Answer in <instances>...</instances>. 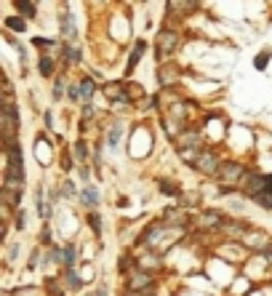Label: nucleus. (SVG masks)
<instances>
[{"mask_svg": "<svg viewBox=\"0 0 272 296\" xmlns=\"http://www.w3.org/2000/svg\"><path fill=\"white\" fill-rule=\"evenodd\" d=\"M192 163H195V168H197V171H203V174H219V158H216L211 150L197 152Z\"/></svg>", "mask_w": 272, "mask_h": 296, "instance_id": "f257e3e1", "label": "nucleus"}, {"mask_svg": "<svg viewBox=\"0 0 272 296\" xmlns=\"http://www.w3.org/2000/svg\"><path fill=\"white\" fill-rule=\"evenodd\" d=\"M158 56L160 59H165L168 54H174L176 51V43H179V35H176L174 30H163L160 35H158Z\"/></svg>", "mask_w": 272, "mask_h": 296, "instance_id": "f03ea898", "label": "nucleus"}, {"mask_svg": "<svg viewBox=\"0 0 272 296\" xmlns=\"http://www.w3.org/2000/svg\"><path fill=\"white\" fill-rule=\"evenodd\" d=\"M216 176H219V182L224 187H232V184H238V179L243 176V168H240V165H235V163H227V165H221V171Z\"/></svg>", "mask_w": 272, "mask_h": 296, "instance_id": "7ed1b4c3", "label": "nucleus"}, {"mask_svg": "<svg viewBox=\"0 0 272 296\" xmlns=\"http://www.w3.org/2000/svg\"><path fill=\"white\" fill-rule=\"evenodd\" d=\"M197 8V0H168V14L174 16H187Z\"/></svg>", "mask_w": 272, "mask_h": 296, "instance_id": "20e7f679", "label": "nucleus"}, {"mask_svg": "<svg viewBox=\"0 0 272 296\" xmlns=\"http://www.w3.org/2000/svg\"><path fill=\"white\" fill-rule=\"evenodd\" d=\"M150 283H152V278L147 275V272H136V275L128 280V291H131V293H139V291L150 288Z\"/></svg>", "mask_w": 272, "mask_h": 296, "instance_id": "39448f33", "label": "nucleus"}, {"mask_svg": "<svg viewBox=\"0 0 272 296\" xmlns=\"http://www.w3.org/2000/svg\"><path fill=\"white\" fill-rule=\"evenodd\" d=\"M141 54H144V43H136L134 45V51H131V56H128V64H126V72H134L136 69V64H139V59H141Z\"/></svg>", "mask_w": 272, "mask_h": 296, "instance_id": "423d86ee", "label": "nucleus"}, {"mask_svg": "<svg viewBox=\"0 0 272 296\" xmlns=\"http://www.w3.org/2000/svg\"><path fill=\"white\" fill-rule=\"evenodd\" d=\"M176 78H179V69H176V67H171V64L160 67V83H163V86H171Z\"/></svg>", "mask_w": 272, "mask_h": 296, "instance_id": "0eeeda50", "label": "nucleus"}, {"mask_svg": "<svg viewBox=\"0 0 272 296\" xmlns=\"http://www.w3.org/2000/svg\"><path fill=\"white\" fill-rule=\"evenodd\" d=\"M62 35H64L67 40L75 38V24H72V16H69L67 8H64V14H62Z\"/></svg>", "mask_w": 272, "mask_h": 296, "instance_id": "6e6552de", "label": "nucleus"}, {"mask_svg": "<svg viewBox=\"0 0 272 296\" xmlns=\"http://www.w3.org/2000/svg\"><path fill=\"white\" fill-rule=\"evenodd\" d=\"M93 91H96V86H93V80H91V78H83V80L78 83L80 99H91V96H93Z\"/></svg>", "mask_w": 272, "mask_h": 296, "instance_id": "1a4fd4ad", "label": "nucleus"}, {"mask_svg": "<svg viewBox=\"0 0 272 296\" xmlns=\"http://www.w3.org/2000/svg\"><path fill=\"white\" fill-rule=\"evenodd\" d=\"M14 6H16V11H19L21 16H27V19L35 16V6L30 3V0H14Z\"/></svg>", "mask_w": 272, "mask_h": 296, "instance_id": "9d476101", "label": "nucleus"}, {"mask_svg": "<svg viewBox=\"0 0 272 296\" xmlns=\"http://www.w3.org/2000/svg\"><path fill=\"white\" fill-rule=\"evenodd\" d=\"M38 72L40 75H54V59H48V56H40V62H38Z\"/></svg>", "mask_w": 272, "mask_h": 296, "instance_id": "9b49d317", "label": "nucleus"}, {"mask_svg": "<svg viewBox=\"0 0 272 296\" xmlns=\"http://www.w3.org/2000/svg\"><path fill=\"white\" fill-rule=\"evenodd\" d=\"M83 203L91 206V208L99 203V195H96V189H93V187H86V189H83Z\"/></svg>", "mask_w": 272, "mask_h": 296, "instance_id": "f8f14e48", "label": "nucleus"}, {"mask_svg": "<svg viewBox=\"0 0 272 296\" xmlns=\"http://www.w3.org/2000/svg\"><path fill=\"white\" fill-rule=\"evenodd\" d=\"M6 27L8 30H16V32H24L27 30V24H24V19H21V16H8L6 19Z\"/></svg>", "mask_w": 272, "mask_h": 296, "instance_id": "ddd939ff", "label": "nucleus"}, {"mask_svg": "<svg viewBox=\"0 0 272 296\" xmlns=\"http://www.w3.org/2000/svg\"><path fill=\"white\" fill-rule=\"evenodd\" d=\"M269 56H272L269 51H262V54H259V56L254 59V64H256V69H264V67H267V62H269Z\"/></svg>", "mask_w": 272, "mask_h": 296, "instance_id": "4468645a", "label": "nucleus"}, {"mask_svg": "<svg viewBox=\"0 0 272 296\" xmlns=\"http://www.w3.org/2000/svg\"><path fill=\"white\" fill-rule=\"evenodd\" d=\"M75 158L78 160H86L88 158V147L83 144V141H78V144H75Z\"/></svg>", "mask_w": 272, "mask_h": 296, "instance_id": "2eb2a0df", "label": "nucleus"}, {"mask_svg": "<svg viewBox=\"0 0 272 296\" xmlns=\"http://www.w3.org/2000/svg\"><path fill=\"white\" fill-rule=\"evenodd\" d=\"M62 262L64 264H72L75 262V251H72V248H64V251H62Z\"/></svg>", "mask_w": 272, "mask_h": 296, "instance_id": "dca6fc26", "label": "nucleus"}, {"mask_svg": "<svg viewBox=\"0 0 272 296\" xmlns=\"http://www.w3.org/2000/svg\"><path fill=\"white\" fill-rule=\"evenodd\" d=\"M32 45H35V48H48L51 40H48V38H35V40H32Z\"/></svg>", "mask_w": 272, "mask_h": 296, "instance_id": "f3484780", "label": "nucleus"}, {"mask_svg": "<svg viewBox=\"0 0 272 296\" xmlns=\"http://www.w3.org/2000/svg\"><path fill=\"white\" fill-rule=\"evenodd\" d=\"M67 283H69V286H72V288H80V280H78V275H75L72 269L67 272Z\"/></svg>", "mask_w": 272, "mask_h": 296, "instance_id": "a211bd4d", "label": "nucleus"}, {"mask_svg": "<svg viewBox=\"0 0 272 296\" xmlns=\"http://www.w3.org/2000/svg\"><path fill=\"white\" fill-rule=\"evenodd\" d=\"M62 86H64L62 80H59L56 86H54V99H62V93H64V88H62Z\"/></svg>", "mask_w": 272, "mask_h": 296, "instance_id": "6ab92c4d", "label": "nucleus"}, {"mask_svg": "<svg viewBox=\"0 0 272 296\" xmlns=\"http://www.w3.org/2000/svg\"><path fill=\"white\" fill-rule=\"evenodd\" d=\"M160 187L165 189V195H176V187H174V184H168V182H160Z\"/></svg>", "mask_w": 272, "mask_h": 296, "instance_id": "aec40b11", "label": "nucleus"}, {"mask_svg": "<svg viewBox=\"0 0 272 296\" xmlns=\"http://www.w3.org/2000/svg\"><path fill=\"white\" fill-rule=\"evenodd\" d=\"M88 219H91V227H93V230L99 232V230H102V224H99V216H96V214H91Z\"/></svg>", "mask_w": 272, "mask_h": 296, "instance_id": "412c9836", "label": "nucleus"}, {"mask_svg": "<svg viewBox=\"0 0 272 296\" xmlns=\"http://www.w3.org/2000/svg\"><path fill=\"white\" fill-rule=\"evenodd\" d=\"M117 139H120V131L112 128V131H110V144H117Z\"/></svg>", "mask_w": 272, "mask_h": 296, "instance_id": "4be33fe9", "label": "nucleus"}, {"mask_svg": "<svg viewBox=\"0 0 272 296\" xmlns=\"http://www.w3.org/2000/svg\"><path fill=\"white\" fill-rule=\"evenodd\" d=\"M83 117H93V107H91V104H83Z\"/></svg>", "mask_w": 272, "mask_h": 296, "instance_id": "5701e85b", "label": "nucleus"}, {"mask_svg": "<svg viewBox=\"0 0 272 296\" xmlns=\"http://www.w3.org/2000/svg\"><path fill=\"white\" fill-rule=\"evenodd\" d=\"M62 189H64V195H67V198H69V195H75V192H72V184H69V182H64Z\"/></svg>", "mask_w": 272, "mask_h": 296, "instance_id": "b1692460", "label": "nucleus"}, {"mask_svg": "<svg viewBox=\"0 0 272 296\" xmlns=\"http://www.w3.org/2000/svg\"><path fill=\"white\" fill-rule=\"evenodd\" d=\"M16 227H24V211H19V216H16Z\"/></svg>", "mask_w": 272, "mask_h": 296, "instance_id": "393cba45", "label": "nucleus"}, {"mask_svg": "<svg viewBox=\"0 0 272 296\" xmlns=\"http://www.w3.org/2000/svg\"><path fill=\"white\" fill-rule=\"evenodd\" d=\"M134 296H136V293H134Z\"/></svg>", "mask_w": 272, "mask_h": 296, "instance_id": "a878e982", "label": "nucleus"}]
</instances>
